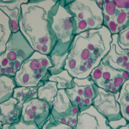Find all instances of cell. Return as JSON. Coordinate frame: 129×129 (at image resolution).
I'll return each instance as SVG.
<instances>
[{
    "label": "cell",
    "mask_w": 129,
    "mask_h": 129,
    "mask_svg": "<svg viewBox=\"0 0 129 129\" xmlns=\"http://www.w3.org/2000/svg\"><path fill=\"white\" fill-rule=\"evenodd\" d=\"M52 106L45 100L33 99L23 104L21 120L34 123L42 129L50 119Z\"/></svg>",
    "instance_id": "1"
},
{
    "label": "cell",
    "mask_w": 129,
    "mask_h": 129,
    "mask_svg": "<svg viewBox=\"0 0 129 129\" xmlns=\"http://www.w3.org/2000/svg\"><path fill=\"white\" fill-rule=\"evenodd\" d=\"M109 122L105 117L91 105L87 110L79 113L75 129H112Z\"/></svg>",
    "instance_id": "2"
},
{
    "label": "cell",
    "mask_w": 129,
    "mask_h": 129,
    "mask_svg": "<svg viewBox=\"0 0 129 129\" xmlns=\"http://www.w3.org/2000/svg\"><path fill=\"white\" fill-rule=\"evenodd\" d=\"M98 98L94 100L93 106L101 115L105 117L109 122L120 119L122 117L120 109L116 102L115 98L110 102L112 93L99 89Z\"/></svg>",
    "instance_id": "3"
},
{
    "label": "cell",
    "mask_w": 129,
    "mask_h": 129,
    "mask_svg": "<svg viewBox=\"0 0 129 129\" xmlns=\"http://www.w3.org/2000/svg\"><path fill=\"white\" fill-rule=\"evenodd\" d=\"M23 105L13 97L0 103V121L3 125L13 124L21 120Z\"/></svg>",
    "instance_id": "4"
},
{
    "label": "cell",
    "mask_w": 129,
    "mask_h": 129,
    "mask_svg": "<svg viewBox=\"0 0 129 129\" xmlns=\"http://www.w3.org/2000/svg\"><path fill=\"white\" fill-rule=\"evenodd\" d=\"M16 86L13 78L6 75H0V103L12 97Z\"/></svg>",
    "instance_id": "5"
},
{
    "label": "cell",
    "mask_w": 129,
    "mask_h": 129,
    "mask_svg": "<svg viewBox=\"0 0 129 129\" xmlns=\"http://www.w3.org/2000/svg\"><path fill=\"white\" fill-rule=\"evenodd\" d=\"M8 129H41L34 123H26L22 120L16 123L10 124Z\"/></svg>",
    "instance_id": "6"
},
{
    "label": "cell",
    "mask_w": 129,
    "mask_h": 129,
    "mask_svg": "<svg viewBox=\"0 0 129 129\" xmlns=\"http://www.w3.org/2000/svg\"><path fill=\"white\" fill-rule=\"evenodd\" d=\"M42 129H73L70 126L63 123H52L48 121Z\"/></svg>",
    "instance_id": "7"
},
{
    "label": "cell",
    "mask_w": 129,
    "mask_h": 129,
    "mask_svg": "<svg viewBox=\"0 0 129 129\" xmlns=\"http://www.w3.org/2000/svg\"><path fill=\"white\" fill-rule=\"evenodd\" d=\"M109 123L112 129H118L121 126H125L127 124L129 123V122L127 121L123 118H121L119 120L110 121Z\"/></svg>",
    "instance_id": "8"
},
{
    "label": "cell",
    "mask_w": 129,
    "mask_h": 129,
    "mask_svg": "<svg viewBox=\"0 0 129 129\" xmlns=\"http://www.w3.org/2000/svg\"><path fill=\"white\" fill-rule=\"evenodd\" d=\"M118 129H129V123L127 124L125 126H123L119 128H118Z\"/></svg>",
    "instance_id": "9"
},
{
    "label": "cell",
    "mask_w": 129,
    "mask_h": 129,
    "mask_svg": "<svg viewBox=\"0 0 129 129\" xmlns=\"http://www.w3.org/2000/svg\"><path fill=\"white\" fill-rule=\"evenodd\" d=\"M3 126V124L1 121H0V129H2Z\"/></svg>",
    "instance_id": "10"
}]
</instances>
